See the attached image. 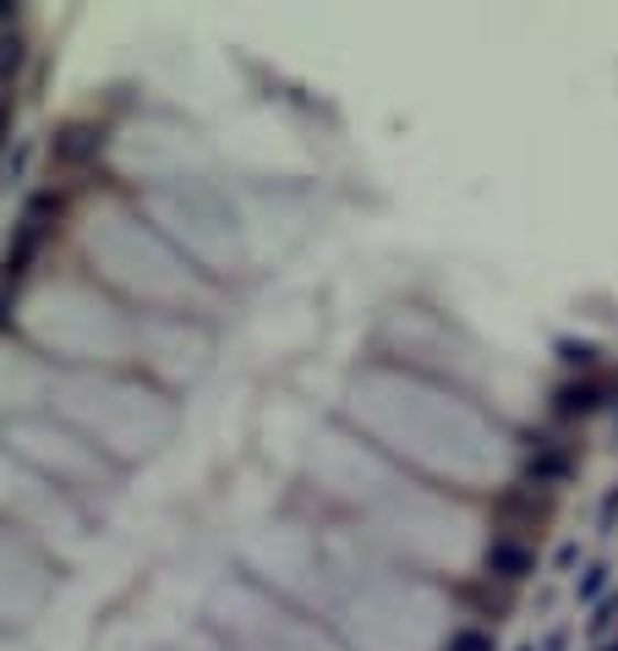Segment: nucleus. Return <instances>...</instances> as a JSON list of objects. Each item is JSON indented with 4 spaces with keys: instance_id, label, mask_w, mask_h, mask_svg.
Segmentation results:
<instances>
[{
    "instance_id": "obj_1",
    "label": "nucleus",
    "mask_w": 618,
    "mask_h": 651,
    "mask_svg": "<svg viewBox=\"0 0 618 651\" xmlns=\"http://www.w3.org/2000/svg\"><path fill=\"white\" fill-rule=\"evenodd\" d=\"M520 477L525 482H536V488H564L570 477H575V449L570 444H559V438H547V433H536L531 444H525V455H520Z\"/></svg>"
},
{
    "instance_id": "obj_2",
    "label": "nucleus",
    "mask_w": 618,
    "mask_h": 651,
    "mask_svg": "<svg viewBox=\"0 0 618 651\" xmlns=\"http://www.w3.org/2000/svg\"><path fill=\"white\" fill-rule=\"evenodd\" d=\"M481 569H487V581H498V586H520V581H531L536 553H531L520 536H492L487 553H481Z\"/></svg>"
},
{
    "instance_id": "obj_3",
    "label": "nucleus",
    "mask_w": 618,
    "mask_h": 651,
    "mask_svg": "<svg viewBox=\"0 0 618 651\" xmlns=\"http://www.w3.org/2000/svg\"><path fill=\"white\" fill-rule=\"evenodd\" d=\"M603 378L592 372V378H570V383H559L553 389V416L559 422H586V416H597L603 411Z\"/></svg>"
},
{
    "instance_id": "obj_4",
    "label": "nucleus",
    "mask_w": 618,
    "mask_h": 651,
    "mask_svg": "<svg viewBox=\"0 0 618 651\" xmlns=\"http://www.w3.org/2000/svg\"><path fill=\"white\" fill-rule=\"evenodd\" d=\"M608 581H614V564H586L581 569V581H575V597L586 603V608H603V592H608Z\"/></svg>"
},
{
    "instance_id": "obj_5",
    "label": "nucleus",
    "mask_w": 618,
    "mask_h": 651,
    "mask_svg": "<svg viewBox=\"0 0 618 651\" xmlns=\"http://www.w3.org/2000/svg\"><path fill=\"white\" fill-rule=\"evenodd\" d=\"M559 356H564V367H581L586 378L597 372V345H586V339H559Z\"/></svg>"
},
{
    "instance_id": "obj_6",
    "label": "nucleus",
    "mask_w": 618,
    "mask_h": 651,
    "mask_svg": "<svg viewBox=\"0 0 618 651\" xmlns=\"http://www.w3.org/2000/svg\"><path fill=\"white\" fill-rule=\"evenodd\" d=\"M444 651H498V647H492V636H487V630L465 625V630H455V636L444 641Z\"/></svg>"
},
{
    "instance_id": "obj_7",
    "label": "nucleus",
    "mask_w": 618,
    "mask_h": 651,
    "mask_svg": "<svg viewBox=\"0 0 618 651\" xmlns=\"http://www.w3.org/2000/svg\"><path fill=\"white\" fill-rule=\"evenodd\" d=\"M614 630H618V597H614V603H603V608H597V619H592V641H608Z\"/></svg>"
},
{
    "instance_id": "obj_8",
    "label": "nucleus",
    "mask_w": 618,
    "mask_h": 651,
    "mask_svg": "<svg viewBox=\"0 0 618 651\" xmlns=\"http://www.w3.org/2000/svg\"><path fill=\"white\" fill-rule=\"evenodd\" d=\"M597 520H603V531H614V525H618V482L608 488V498H603V514H597Z\"/></svg>"
},
{
    "instance_id": "obj_9",
    "label": "nucleus",
    "mask_w": 618,
    "mask_h": 651,
    "mask_svg": "<svg viewBox=\"0 0 618 651\" xmlns=\"http://www.w3.org/2000/svg\"><path fill=\"white\" fill-rule=\"evenodd\" d=\"M553 564H559V575H570V569H575V564H581V542H564V547H559V558H553Z\"/></svg>"
},
{
    "instance_id": "obj_10",
    "label": "nucleus",
    "mask_w": 618,
    "mask_h": 651,
    "mask_svg": "<svg viewBox=\"0 0 618 651\" xmlns=\"http://www.w3.org/2000/svg\"><path fill=\"white\" fill-rule=\"evenodd\" d=\"M6 121H11V99H0V132H6ZM6 143V138H0Z\"/></svg>"
},
{
    "instance_id": "obj_11",
    "label": "nucleus",
    "mask_w": 618,
    "mask_h": 651,
    "mask_svg": "<svg viewBox=\"0 0 618 651\" xmlns=\"http://www.w3.org/2000/svg\"><path fill=\"white\" fill-rule=\"evenodd\" d=\"M514 651H536V647H531V641H525V647H514Z\"/></svg>"
},
{
    "instance_id": "obj_12",
    "label": "nucleus",
    "mask_w": 618,
    "mask_h": 651,
    "mask_svg": "<svg viewBox=\"0 0 618 651\" xmlns=\"http://www.w3.org/2000/svg\"><path fill=\"white\" fill-rule=\"evenodd\" d=\"M603 651H618V641H614V647H603Z\"/></svg>"
}]
</instances>
